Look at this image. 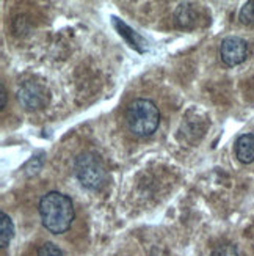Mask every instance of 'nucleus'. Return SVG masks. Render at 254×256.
<instances>
[{
	"instance_id": "obj_1",
	"label": "nucleus",
	"mask_w": 254,
	"mask_h": 256,
	"mask_svg": "<svg viewBox=\"0 0 254 256\" xmlns=\"http://www.w3.org/2000/svg\"><path fill=\"white\" fill-rule=\"evenodd\" d=\"M39 217L44 228L52 234H63L74 220V204L71 198L60 192H49L39 200Z\"/></svg>"
},
{
	"instance_id": "obj_2",
	"label": "nucleus",
	"mask_w": 254,
	"mask_h": 256,
	"mask_svg": "<svg viewBox=\"0 0 254 256\" xmlns=\"http://www.w3.org/2000/svg\"><path fill=\"white\" fill-rule=\"evenodd\" d=\"M126 123L135 137H149L160 124L159 107L151 99H134L126 108Z\"/></svg>"
},
{
	"instance_id": "obj_3",
	"label": "nucleus",
	"mask_w": 254,
	"mask_h": 256,
	"mask_svg": "<svg viewBox=\"0 0 254 256\" xmlns=\"http://www.w3.org/2000/svg\"><path fill=\"white\" fill-rule=\"evenodd\" d=\"M74 173L86 190L97 192L105 186V166L93 152H80L74 162Z\"/></svg>"
},
{
	"instance_id": "obj_4",
	"label": "nucleus",
	"mask_w": 254,
	"mask_h": 256,
	"mask_svg": "<svg viewBox=\"0 0 254 256\" xmlns=\"http://www.w3.org/2000/svg\"><path fill=\"white\" fill-rule=\"evenodd\" d=\"M17 99L27 110H41L49 104L50 94L46 85L28 80L19 88Z\"/></svg>"
},
{
	"instance_id": "obj_5",
	"label": "nucleus",
	"mask_w": 254,
	"mask_h": 256,
	"mask_svg": "<svg viewBox=\"0 0 254 256\" xmlns=\"http://www.w3.org/2000/svg\"><path fill=\"white\" fill-rule=\"evenodd\" d=\"M220 57L226 66L242 64L248 57V42L239 36H228L220 46Z\"/></svg>"
},
{
	"instance_id": "obj_6",
	"label": "nucleus",
	"mask_w": 254,
	"mask_h": 256,
	"mask_svg": "<svg viewBox=\"0 0 254 256\" xmlns=\"http://www.w3.org/2000/svg\"><path fill=\"white\" fill-rule=\"evenodd\" d=\"M236 158L242 164L254 162V134H244L236 142Z\"/></svg>"
},
{
	"instance_id": "obj_7",
	"label": "nucleus",
	"mask_w": 254,
	"mask_h": 256,
	"mask_svg": "<svg viewBox=\"0 0 254 256\" xmlns=\"http://www.w3.org/2000/svg\"><path fill=\"white\" fill-rule=\"evenodd\" d=\"M196 10L192 4H181L174 13V22L179 28L189 30L196 26Z\"/></svg>"
},
{
	"instance_id": "obj_8",
	"label": "nucleus",
	"mask_w": 254,
	"mask_h": 256,
	"mask_svg": "<svg viewBox=\"0 0 254 256\" xmlns=\"http://www.w3.org/2000/svg\"><path fill=\"white\" fill-rule=\"evenodd\" d=\"M14 236V225L13 220L5 212L0 214V247L6 248L9 246L11 239Z\"/></svg>"
},
{
	"instance_id": "obj_9",
	"label": "nucleus",
	"mask_w": 254,
	"mask_h": 256,
	"mask_svg": "<svg viewBox=\"0 0 254 256\" xmlns=\"http://www.w3.org/2000/svg\"><path fill=\"white\" fill-rule=\"evenodd\" d=\"M113 24H115V27L118 28L119 35H121V36H124L132 48H135L137 50L143 52V49L140 48V44H143V40H141L140 35H137V33H135L134 30H132L130 27H127V26L124 24V22H121V20L116 19V18H113Z\"/></svg>"
},
{
	"instance_id": "obj_10",
	"label": "nucleus",
	"mask_w": 254,
	"mask_h": 256,
	"mask_svg": "<svg viewBox=\"0 0 254 256\" xmlns=\"http://www.w3.org/2000/svg\"><path fill=\"white\" fill-rule=\"evenodd\" d=\"M239 19L244 26L254 27V0H250V2H247L242 6Z\"/></svg>"
},
{
	"instance_id": "obj_11",
	"label": "nucleus",
	"mask_w": 254,
	"mask_h": 256,
	"mask_svg": "<svg viewBox=\"0 0 254 256\" xmlns=\"http://www.w3.org/2000/svg\"><path fill=\"white\" fill-rule=\"evenodd\" d=\"M211 256H242V254H240V250L237 246L226 242V244H220V246H217L212 250Z\"/></svg>"
},
{
	"instance_id": "obj_12",
	"label": "nucleus",
	"mask_w": 254,
	"mask_h": 256,
	"mask_svg": "<svg viewBox=\"0 0 254 256\" xmlns=\"http://www.w3.org/2000/svg\"><path fill=\"white\" fill-rule=\"evenodd\" d=\"M38 256H63V252L52 242H46L38 248Z\"/></svg>"
},
{
	"instance_id": "obj_13",
	"label": "nucleus",
	"mask_w": 254,
	"mask_h": 256,
	"mask_svg": "<svg viewBox=\"0 0 254 256\" xmlns=\"http://www.w3.org/2000/svg\"><path fill=\"white\" fill-rule=\"evenodd\" d=\"M0 92H2V102H0V108H5L6 106V90H5V85L3 84H0Z\"/></svg>"
}]
</instances>
